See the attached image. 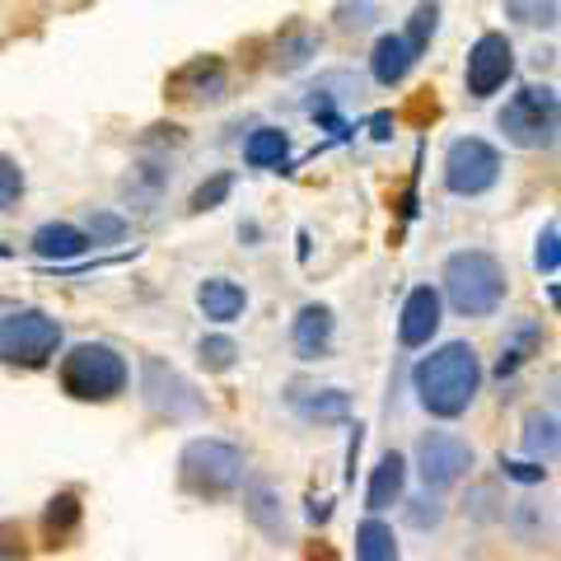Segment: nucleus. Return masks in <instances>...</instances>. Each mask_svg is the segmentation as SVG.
Wrapping results in <instances>:
<instances>
[{
    "instance_id": "nucleus-1",
    "label": "nucleus",
    "mask_w": 561,
    "mask_h": 561,
    "mask_svg": "<svg viewBox=\"0 0 561 561\" xmlns=\"http://www.w3.org/2000/svg\"><path fill=\"white\" fill-rule=\"evenodd\" d=\"M412 389L416 402L426 408L431 416L454 421L472 408V398L482 393V360L468 342H445L440 351L416 360L412 370Z\"/></svg>"
},
{
    "instance_id": "nucleus-2",
    "label": "nucleus",
    "mask_w": 561,
    "mask_h": 561,
    "mask_svg": "<svg viewBox=\"0 0 561 561\" xmlns=\"http://www.w3.org/2000/svg\"><path fill=\"white\" fill-rule=\"evenodd\" d=\"M440 280H445L440 300H449V309L463 313V319H491L505 305V290H511V276H505L501 257L486 249L449 253Z\"/></svg>"
},
{
    "instance_id": "nucleus-3",
    "label": "nucleus",
    "mask_w": 561,
    "mask_h": 561,
    "mask_svg": "<svg viewBox=\"0 0 561 561\" xmlns=\"http://www.w3.org/2000/svg\"><path fill=\"white\" fill-rule=\"evenodd\" d=\"M127 356L108 342H80L61 356V389L76 402H113L127 393Z\"/></svg>"
},
{
    "instance_id": "nucleus-4",
    "label": "nucleus",
    "mask_w": 561,
    "mask_h": 561,
    "mask_svg": "<svg viewBox=\"0 0 561 561\" xmlns=\"http://www.w3.org/2000/svg\"><path fill=\"white\" fill-rule=\"evenodd\" d=\"M501 136L515 150H552L561 131V99L552 84H519L496 113Z\"/></svg>"
},
{
    "instance_id": "nucleus-5",
    "label": "nucleus",
    "mask_w": 561,
    "mask_h": 561,
    "mask_svg": "<svg viewBox=\"0 0 561 561\" xmlns=\"http://www.w3.org/2000/svg\"><path fill=\"white\" fill-rule=\"evenodd\" d=\"M183 482L197 491V496H230L249 482V454L230 440H216V435H202V440H187L179 454Z\"/></svg>"
},
{
    "instance_id": "nucleus-6",
    "label": "nucleus",
    "mask_w": 561,
    "mask_h": 561,
    "mask_svg": "<svg viewBox=\"0 0 561 561\" xmlns=\"http://www.w3.org/2000/svg\"><path fill=\"white\" fill-rule=\"evenodd\" d=\"M61 351V323L47 309H10L0 313V365L14 370H43Z\"/></svg>"
},
{
    "instance_id": "nucleus-7",
    "label": "nucleus",
    "mask_w": 561,
    "mask_h": 561,
    "mask_svg": "<svg viewBox=\"0 0 561 561\" xmlns=\"http://www.w3.org/2000/svg\"><path fill=\"white\" fill-rule=\"evenodd\" d=\"M445 192L454 197H486L501 183V150L482 136H454L445 150Z\"/></svg>"
},
{
    "instance_id": "nucleus-8",
    "label": "nucleus",
    "mask_w": 561,
    "mask_h": 561,
    "mask_svg": "<svg viewBox=\"0 0 561 561\" xmlns=\"http://www.w3.org/2000/svg\"><path fill=\"white\" fill-rule=\"evenodd\" d=\"M140 402L169 421H197L206 412V398L192 389V379L160 356H140Z\"/></svg>"
},
{
    "instance_id": "nucleus-9",
    "label": "nucleus",
    "mask_w": 561,
    "mask_h": 561,
    "mask_svg": "<svg viewBox=\"0 0 561 561\" xmlns=\"http://www.w3.org/2000/svg\"><path fill=\"white\" fill-rule=\"evenodd\" d=\"M412 459H416V472H421V482H426V491H440V496H445V491L468 482V472H472V463H478V454H472V445L463 440V435H454V431H426L416 440Z\"/></svg>"
},
{
    "instance_id": "nucleus-10",
    "label": "nucleus",
    "mask_w": 561,
    "mask_h": 561,
    "mask_svg": "<svg viewBox=\"0 0 561 561\" xmlns=\"http://www.w3.org/2000/svg\"><path fill=\"white\" fill-rule=\"evenodd\" d=\"M511 80H515V43L505 38V33L486 28L482 38L468 47V61H463L468 99H491V94H501Z\"/></svg>"
},
{
    "instance_id": "nucleus-11",
    "label": "nucleus",
    "mask_w": 561,
    "mask_h": 561,
    "mask_svg": "<svg viewBox=\"0 0 561 561\" xmlns=\"http://www.w3.org/2000/svg\"><path fill=\"white\" fill-rule=\"evenodd\" d=\"M169 90L173 99L192 103V108H216V103L230 99V70H225L220 57H197L169 80Z\"/></svg>"
},
{
    "instance_id": "nucleus-12",
    "label": "nucleus",
    "mask_w": 561,
    "mask_h": 561,
    "mask_svg": "<svg viewBox=\"0 0 561 561\" xmlns=\"http://www.w3.org/2000/svg\"><path fill=\"white\" fill-rule=\"evenodd\" d=\"M445 323V300L435 286H416L408 290V300H402V313H398V342L416 351V346H431V337L440 332Z\"/></svg>"
},
{
    "instance_id": "nucleus-13",
    "label": "nucleus",
    "mask_w": 561,
    "mask_h": 561,
    "mask_svg": "<svg viewBox=\"0 0 561 561\" xmlns=\"http://www.w3.org/2000/svg\"><path fill=\"white\" fill-rule=\"evenodd\" d=\"M243 515L253 519V529L267 538V542H295L290 519H286V505H280V491L276 486H267V482L243 486Z\"/></svg>"
},
{
    "instance_id": "nucleus-14",
    "label": "nucleus",
    "mask_w": 561,
    "mask_h": 561,
    "mask_svg": "<svg viewBox=\"0 0 561 561\" xmlns=\"http://www.w3.org/2000/svg\"><path fill=\"white\" fill-rule=\"evenodd\" d=\"M408 501V459L398 449H389L383 459L370 468V486H365V511L370 515H383L393 505Z\"/></svg>"
},
{
    "instance_id": "nucleus-15",
    "label": "nucleus",
    "mask_w": 561,
    "mask_h": 561,
    "mask_svg": "<svg viewBox=\"0 0 561 561\" xmlns=\"http://www.w3.org/2000/svg\"><path fill=\"white\" fill-rule=\"evenodd\" d=\"M332 332H337V319H332L328 305H305L290 323V346L300 360H323L332 351Z\"/></svg>"
},
{
    "instance_id": "nucleus-16",
    "label": "nucleus",
    "mask_w": 561,
    "mask_h": 561,
    "mask_svg": "<svg viewBox=\"0 0 561 561\" xmlns=\"http://www.w3.org/2000/svg\"><path fill=\"white\" fill-rule=\"evenodd\" d=\"M28 249L38 253L43 262H51V267H61V262H76L80 253H90L94 243H90V234H84L80 225H66V220H47V225H38V230H33Z\"/></svg>"
},
{
    "instance_id": "nucleus-17",
    "label": "nucleus",
    "mask_w": 561,
    "mask_h": 561,
    "mask_svg": "<svg viewBox=\"0 0 561 561\" xmlns=\"http://www.w3.org/2000/svg\"><path fill=\"white\" fill-rule=\"evenodd\" d=\"M416 51L408 47V38L402 33H379L375 47H370V76L375 84H383V90H393V84H402L416 70Z\"/></svg>"
},
{
    "instance_id": "nucleus-18",
    "label": "nucleus",
    "mask_w": 561,
    "mask_h": 561,
    "mask_svg": "<svg viewBox=\"0 0 561 561\" xmlns=\"http://www.w3.org/2000/svg\"><path fill=\"white\" fill-rule=\"evenodd\" d=\"M505 524H511V534L524 542V548H542V542H552L557 534V515H552V505H542L534 496H519L505 505Z\"/></svg>"
},
{
    "instance_id": "nucleus-19",
    "label": "nucleus",
    "mask_w": 561,
    "mask_h": 561,
    "mask_svg": "<svg viewBox=\"0 0 561 561\" xmlns=\"http://www.w3.org/2000/svg\"><path fill=\"white\" fill-rule=\"evenodd\" d=\"M197 309L210 323H234V319H243V309H249V290L230 276H206L197 286Z\"/></svg>"
},
{
    "instance_id": "nucleus-20",
    "label": "nucleus",
    "mask_w": 561,
    "mask_h": 561,
    "mask_svg": "<svg viewBox=\"0 0 561 561\" xmlns=\"http://www.w3.org/2000/svg\"><path fill=\"white\" fill-rule=\"evenodd\" d=\"M305 94H309L305 99V113L337 127V108H342V103H351V94H360V80L351 76V70H328V76H319V84L305 90Z\"/></svg>"
},
{
    "instance_id": "nucleus-21",
    "label": "nucleus",
    "mask_w": 561,
    "mask_h": 561,
    "mask_svg": "<svg viewBox=\"0 0 561 561\" xmlns=\"http://www.w3.org/2000/svg\"><path fill=\"white\" fill-rule=\"evenodd\" d=\"M323 51V33H313L305 24H290L286 33L276 38V51H272V66L280 76H295V70H305L313 57Z\"/></svg>"
},
{
    "instance_id": "nucleus-22",
    "label": "nucleus",
    "mask_w": 561,
    "mask_h": 561,
    "mask_svg": "<svg viewBox=\"0 0 561 561\" xmlns=\"http://www.w3.org/2000/svg\"><path fill=\"white\" fill-rule=\"evenodd\" d=\"M290 408L305 421H319V426H342V421L351 416V393H342V389H295Z\"/></svg>"
},
{
    "instance_id": "nucleus-23",
    "label": "nucleus",
    "mask_w": 561,
    "mask_h": 561,
    "mask_svg": "<svg viewBox=\"0 0 561 561\" xmlns=\"http://www.w3.org/2000/svg\"><path fill=\"white\" fill-rule=\"evenodd\" d=\"M557 449H561V426H557V412L548 408H534L524 412V454L534 463H557Z\"/></svg>"
},
{
    "instance_id": "nucleus-24",
    "label": "nucleus",
    "mask_w": 561,
    "mask_h": 561,
    "mask_svg": "<svg viewBox=\"0 0 561 561\" xmlns=\"http://www.w3.org/2000/svg\"><path fill=\"white\" fill-rule=\"evenodd\" d=\"M243 164L249 169H286L290 164V131L286 127H257L243 140Z\"/></svg>"
},
{
    "instance_id": "nucleus-25",
    "label": "nucleus",
    "mask_w": 561,
    "mask_h": 561,
    "mask_svg": "<svg viewBox=\"0 0 561 561\" xmlns=\"http://www.w3.org/2000/svg\"><path fill=\"white\" fill-rule=\"evenodd\" d=\"M173 183V169H169V160H136L131 164V173H127V183H122V192H127L131 202H140V206H154L164 197V187Z\"/></svg>"
},
{
    "instance_id": "nucleus-26",
    "label": "nucleus",
    "mask_w": 561,
    "mask_h": 561,
    "mask_svg": "<svg viewBox=\"0 0 561 561\" xmlns=\"http://www.w3.org/2000/svg\"><path fill=\"white\" fill-rule=\"evenodd\" d=\"M356 561H402L398 538H393V529L379 515H370L356 529Z\"/></svg>"
},
{
    "instance_id": "nucleus-27",
    "label": "nucleus",
    "mask_w": 561,
    "mask_h": 561,
    "mask_svg": "<svg viewBox=\"0 0 561 561\" xmlns=\"http://www.w3.org/2000/svg\"><path fill=\"white\" fill-rule=\"evenodd\" d=\"M501 10L519 28H557L561 20V0H501Z\"/></svg>"
},
{
    "instance_id": "nucleus-28",
    "label": "nucleus",
    "mask_w": 561,
    "mask_h": 561,
    "mask_svg": "<svg viewBox=\"0 0 561 561\" xmlns=\"http://www.w3.org/2000/svg\"><path fill=\"white\" fill-rule=\"evenodd\" d=\"M435 33H440V5H435V0H421V5L412 10L408 28H402V38H408V47L416 51V57H426L431 43H435Z\"/></svg>"
},
{
    "instance_id": "nucleus-29",
    "label": "nucleus",
    "mask_w": 561,
    "mask_h": 561,
    "mask_svg": "<svg viewBox=\"0 0 561 561\" xmlns=\"http://www.w3.org/2000/svg\"><path fill=\"white\" fill-rule=\"evenodd\" d=\"M538 346V323H519L511 342H501V360H496V379H511L524 360H529V351Z\"/></svg>"
},
{
    "instance_id": "nucleus-30",
    "label": "nucleus",
    "mask_w": 561,
    "mask_h": 561,
    "mask_svg": "<svg viewBox=\"0 0 561 561\" xmlns=\"http://www.w3.org/2000/svg\"><path fill=\"white\" fill-rule=\"evenodd\" d=\"M197 360H202V370L206 375H225V370H234V360H239V342L234 337H225V332H210V337L197 342Z\"/></svg>"
},
{
    "instance_id": "nucleus-31",
    "label": "nucleus",
    "mask_w": 561,
    "mask_h": 561,
    "mask_svg": "<svg viewBox=\"0 0 561 561\" xmlns=\"http://www.w3.org/2000/svg\"><path fill=\"white\" fill-rule=\"evenodd\" d=\"M332 24L337 33H365L379 24V0H337V10H332Z\"/></svg>"
},
{
    "instance_id": "nucleus-32",
    "label": "nucleus",
    "mask_w": 561,
    "mask_h": 561,
    "mask_svg": "<svg viewBox=\"0 0 561 561\" xmlns=\"http://www.w3.org/2000/svg\"><path fill=\"white\" fill-rule=\"evenodd\" d=\"M76 524H80V501L70 496V491H61V496H51V501H47L43 529H47L51 538H66V534H76Z\"/></svg>"
},
{
    "instance_id": "nucleus-33",
    "label": "nucleus",
    "mask_w": 561,
    "mask_h": 561,
    "mask_svg": "<svg viewBox=\"0 0 561 561\" xmlns=\"http://www.w3.org/2000/svg\"><path fill=\"white\" fill-rule=\"evenodd\" d=\"M131 225L117 216V210H90V220H84V234H90L94 249H108V243H122L127 239Z\"/></svg>"
},
{
    "instance_id": "nucleus-34",
    "label": "nucleus",
    "mask_w": 561,
    "mask_h": 561,
    "mask_svg": "<svg viewBox=\"0 0 561 561\" xmlns=\"http://www.w3.org/2000/svg\"><path fill=\"white\" fill-rule=\"evenodd\" d=\"M463 511L472 524H496L505 515V501L496 496V486H468V501H463Z\"/></svg>"
},
{
    "instance_id": "nucleus-35",
    "label": "nucleus",
    "mask_w": 561,
    "mask_h": 561,
    "mask_svg": "<svg viewBox=\"0 0 561 561\" xmlns=\"http://www.w3.org/2000/svg\"><path fill=\"white\" fill-rule=\"evenodd\" d=\"M534 267L542 276H557L561 272V220H548L542 225V234L534 243Z\"/></svg>"
},
{
    "instance_id": "nucleus-36",
    "label": "nucleus",
    "mask_w": 561,
    "mask_h": 561,
    "mask_svg": "<svg viewBox=\"0 0 561 561\" xmlns=\"http://www.w3.org/2000/svg\"><path fill=\"white\" fill-rule=\"evenodd\" d=\"M408 505V524L412 529H440L445 524V501H440V491H426V496H416V501H402Z\"/></svg>"
},
{
    "instance_id": "nucleus-37",
    "label": "nucleus",
    "mask_w": 561,
    "mask_h": 561,
    "mask_svg": "<svg viewBox=\"0 0 561 561\" xmlns=\"http://www.w3.org/2000/svg\"><path fill=\"white\" fill-rule=\"evenodd\" d=\"M24 169L10 160V154H0V216H5V210H14L24 202Z\"/></svg>"
},
{
    "instance_id": "nucleus-38",
    "label": "nucleus",
    "mask_w": 561,
    "mask_h": 561,
    "mask_svg": "<svg viewBox=\"0 0 561 561\" xmlns=\"http://www.w3.org/2000/svg\"><path fill=\"white\" fill-rule=\"evenodd\" d=\"M230 192H234V173H210V179L192 192V210H216L230 202Z\"/></svg>"
},
{
    "instance_id": "nucleus-39",
    "label": "nucleus",
    "mask_w": 561,
    "mask_h": 561,
    "mask_svg": "<svg viewBox=\"0 0 561 561\" xmlns=\"http://www.w3.org/2000/svg\"><path fill=\"white\" fill-rule=\"evenodd\" d=\"M501 478L519 486H538V482H548V468L534 459H501Z\"/></svg>"
},
{
    "instance_id": "nucleus-40",
    "label": "nucleus",
    "mask_w": 561,
    "mask_h": 561,
    "mask_svg": "<svg viewBox=\"0 0 561 561\" xmlns=\"http://www.w3.org/2000/svg\"><path fill=\"white\" fill-rule=\"evenodd\" d=\"M309 519L313 524H328L332 519V501L328 496H309Z\"/></svg>"
}]
</instances>
